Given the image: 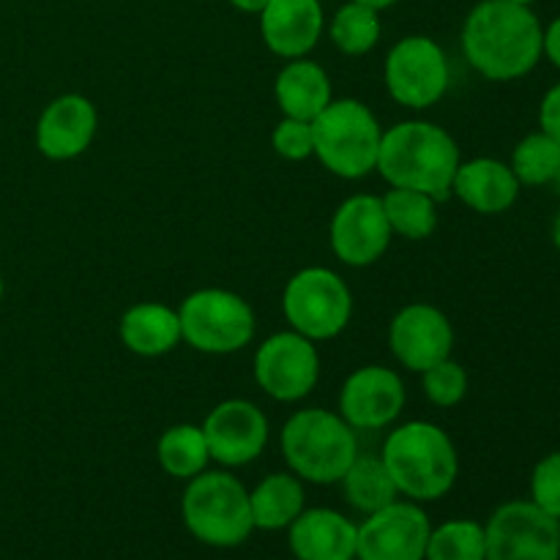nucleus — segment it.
<instances>
[{
	"label": "nucleus",
	"mask_w": 560,
	"mask_h": 560,
	"mask_svg": "<svg viewBox=\"0 0 560 560\" xmlns=\"http://www.w3.org/2000/svg\"><path fill=\"white\" fill-rule=\"evenodd\" d=\"M359 525L334 509H304L290 525V550L299 560H355Z\"/></svg>",
	"instance_id": "19"
},
{
	"label": "nucleus",
	"mask_w": 560,
	"mask_h": 560,
	"mask_svg": "<svg viewBox=\"0 0 560 560\" xmlns=\"http://www.w3.org/2000/svg\"><path fill=\"white\" fill-rule=\"evenodd\" d=\"M271 148L277 151V156L288 159V162H304V159L315 156L312 124L299 118H282L271 135Z\"/></svg>",
	"instance_id": "31"
},
{
	"label": "nucleus",
	"mask_w": 560,
	"mask_h": 560,
	"mask_svg": "<svg viewBox=\"0 0 560 560\" xmlns=\"http://www.w3.org/2000/svg\"><path fill=\"white\" fill-rule=\"evenodd\" d=\"M509 3H517V5H530L534 0H509Z\"/></svg>",
	"instance_id": "38"
},
{
	"label": "nucleus",
	"mask_w": 560,
	"mask_h": 560,
	"mask_svg": "<svg viewBox=\"0 0 560 560\" xmlns=\"http://www.w3.org/2000/svg\"><path fill=\"white\" fill-rule=\"evenodd\" d=\"M0 299H3V277H0Z\"/></svg>",
	"instance_id": "39"
},
{
	"label": "nucleus",
	"mask_w": 560,
	"mask_h": 560,
	"mask_svg": "<svg viewBox=\"0 0 560 560\" xmlns=\"http://www.w3.org/2000/svg\"><path fill=\"white\" fill-rule=\"evenodd\" d=\"M452 195H457L470 211L495 217L517 202L520 180L512 167L498 159H470V162H459Z\"/></svg>",
	"instance_id": "20"
},
{
	"label": "nucleus",
	"mask_w": 560,
	"mask_h": 560,
	"mask_svg": "<svg viewBox=\"0 0 560 560\" xmlns=\"http://www.w3.org/2000/svg\"><path fill=\"white\" fill-rule=\"evenodd\" d=\"M392 353L405 370L424 372L454 350V326L438 306L408 304L394 315L388 326Z\"/></svg>",
	"instance_id": "16"
},
{
	"label": "nucleus",
	"mask_w": 560,
	"mask_h": 560,
	"mask_svg": "<svg viewBox=\"0 0 560 560\" xmlns=\"http://www.w3.org/2000/svg\"><path fill=\"white\" fill-rule=\"evenodd\" d=\"M545 55L560 69V16L545 31Z\"/></svg>",
	"instance_id": "34"
},
{
	"label": "nucleus",
	"mask_w": 560,
	"mask_h": 560,
	"mask_svg": "<svg viewBox=\"0 0 560 560\" xmlns=\"http://www.w3.org/2000/svg\"><path fill=\"white\" fill-rule=\"evenodd\" d=\"M552 184H558V186H560V170H558V175H556V180H552Z\"/></svg>",
	"instance_id": "40"
},
{
	"label": "nucleus",
	"mask_w": 560,
	"mask_h": 560,
	"mask_svg": "<svg viewBox=\"0 0 560 560\" xmlns=\"http://www.w3.org/2000/svg\"><path fill=\"white\" fill-rule=\"evenodd\" d=\"M459 145L443 126L430 120H402L383 131L377 151V173L388 186H402L430 195L432 200L452 197L459 167Z\"/></svg>",
	"instance_id": "2"
},
{
	"label": "nucleus",
	"mask_w": 560,
	"mask_h": 560,
	"mask_svg": "<svg viewBox=\"0 0 560 560\" xmlns=\"http://www.w3.org/2000/svg\"><path fill=\"white\" fill-rule=\"evenodd\" d=\"M180 337L208 355L238 353L255 339V310L233 290L202 288L178 310Z\"/></svg>",
	"instance_id": "7"
},
{
	"label": "nucleus",
	"mask_w": 560,
	"mask_h": 560,
	"mask_svg": "<svg viewBox=\"0 0 560 560\" xmlns=\"http://www.w3.org/2000/svg\"><path fill=\"white\" fill-rule=\"evenodd\" d=\"M424 560H487L485 525L474 520H452L438 525L427 541Z\"/></svg>",
	"instance_id": "28"
},
{
	"label": "nucleus",
	"mask_w": 560,
	"mask_h": 560,
	"mask_svg": "<svg viewBox=\"0 0 560 560\" xmlns=\"http://www.w3.org/2000/svg\"><path fill=\"white\" fill-rule=\"evenodd\" d=\"M463 52L487 80H520L545 55V27L530 5L481 0L463 25Z\"/></svg>",
	"instance_id": "1"
},
{
	"label": "nucleus",
	"mask_w": 560,
	"mask_h": 560,
	"mask_svg": "<svg viewBox=\"0 0 560 560\" xmlns=\"http://www.w3.org/2000/svg\"><path fill=\"white\" fill-rule=\"evenodd\" d=\"M381 11L366 9V5L345 3L342 9L334 14L331 25H328V36H331L334 47L342 55H350V58H359V55L372 52L381 42Z\"/></svg>",
	"instance_id": "27"
},
{
	"label": "nucleus",
	"mask_w": 560,
	"mask_h": 560,
	"mask_svg": "<svg viewBox=\"0 0 560 560\" xmlns=\"http://www.w3.org/2000/svg\"><path fill=\"white\" fill-rule=\"evenodd\" d=\"M156 459L164 474H170L173 479H195L211 463L202 427L175 424L164 430L156 443Z\"/></svg>",
	"instance_id": "25"
},
{
	"label": "nucleus",
	"mask_w": 560,
	"mask_h": 560,
	"mask_svg": "<svg viewBox=\"0 0 560 560\" xmlns=\"http://www.w3.org/2000/svg\"><path fill=\"white\" fill-rule=\"evenodd\" d=\"M386 91L399 107L430 109L452 82V66L441 44L430 36H405L388 49Z\"/></svg>",
	"instance_id": "9"
},
{
	"label": "nucleus",
	"mask_w": 560,
	"mask_h": 560,
	"mask_svg": "<svg viewBox=\"0 0 560 560\" xmlns=\"http://www.w3.org/2000/svg\"><path fill=\"white\" fill-rule=\"evenodd\" d=\"M552 244H556L558 249H560V213H558L556 224H552Z\"/></svg>",
	"instance_id": "37"
},
{
	"label": "nucleus",
	"mask_w": 560,
	"mask_h": 560,
	"mask_svg": "<svg viewBox=\"0 0 560 560\" xmlns=\"http://www.w3.org/2000/svg\"><path fill=\"white\" fill-rule=\"evenodd\" d=\"M120 342L126 350L142 359H159L178 348L180 320L178 310H170L167 304L159 301H142V304L129 306L118 323Z\"/></svg>",
	"instance_id": "22"
},
{
	"label": "nucleus",
	"mask_w": 560,
	"mask_h": 560,
	"mask_svg": "<svg viewBox=\"0 0 560 560\" xmlns=\"http://www.w3.org/2000/svg\"><path fill=\"white\" fill-rule=\"evenodd\" d=\"M392 238L383 200L375 195H353L339 202L328 228L331 252L350 268H366L381 260Z\"/></svg>",
	"instance_id": "13"
},
{
	"label": "nucleus",
	"mask_w": 560,
	"mask_h": 560,
	"mask_svg": "<svg viewBox=\"0 0 560 560\" xmlns=\"http://www.w3.org/2000/svg\"><path fill=\"white\" fill-rule=\"evenodd\" d=\"M255 381L277 402H299L310 397L320 381L317 342L299 331H277L262 339L255 353Z\"/></svg>",
	"instance_id": "10"
},
{
	"label": "nucleus",
	"mask_w": 560,
	"mask_h": 560,
	"mask_svg": "<svg viewBox=\"0 0 560 560\" xmlns=\"http://www.w3.org/2000/svg\"><path fill=\"white\" fill-rule=\"evenodd\" d=\"M282 454L290 474L312 485H337L359 457L355 430L334 410L306 408L282 427Z\"/></svg>",
	"instance_id": "4"
},
{
	"label": "nucleus",
	"mask_w": 560,
	"mask_h": 560,
	"mask_svg": "<svg viewBox=\"0 0 560 560\" xmlns=\"http://www.w3.org/2000/svg\"><path fill=\"white\" fill-rule=\"evenodd\" d=\"M485 534L487 560H560V520L534 501L503 503Z\"/></svg>",
	"instance_id": "11"
},
{
	"label": "nucleus",
	"mask_w": 560,
	"mask_h": 560,
	"mask_svg": "<svg viewBox=\"0 0 560 560\" xmlns=\"http://www.w3.org/2000/svg\"><path fill=\"white\" fill-rule=\"evenodd\" d=\"M530 501L547 512L550 517L560 520V452L547 454L539 459L530 474Z\"/></svg>",
	"instance_id": "32"
},
{
	"label": "nucleus",
	"mask_w": 560,
	"mask_h": 560,
	"mask_svg": "<svg viewBox=\"0 0 560 560\" xmlns=\"http://www.w3.org/2000/svg\"><path fill=\"white\" fill-rule=\"evenodd\" d=\"M421 386H424V397L438 408H454L468 394V372L463 364L448 355V359L438 361L435 366L421 372Z\"/></svg>",
	"instance_id": "30"
},
{
	"label": "nucleus",
	"mask_w": 560,
	"mask_h": 560,
	"mask_svg": "<svg viewBox=\"0 0 560 560\" xmlns=\"http://www.w3.org/2000/svg\"><path fill=\"white\" fill-rule=\"evenodd\" d=\"M539 124L545 135H550L552 140L560 142V82L552 85L550 91L545 93V98H541Z\"/></svg>",
	"instance_id": "33"
},
{
	"label": "nucleus",
	"mask_w": 560,
	"mask_h": 560,
	"mask_svg": "<svg viewBox=\"0 0 560 560\" xmlns=\"http://www.w3.org/2000/svg\"><path fill=\"white\" fill-rule=\"evenodd\" d=\"M512 173L517 175L520 186H545L552 184L560 170V142L545 131L528 135L517 142L512 153Z\"/></svg>",
	"instance_id": "29"
},
{
	"label": "nucleus",
	"mask_w": 560,
	"mask_h": 560,
	"mask_svg": "<svg viewBox=\"0 0 560 560\" xmlns=\"http://www.w3.org/2000/svg\"><path fill=\"white\" fill-rule=\"evenodd\" d=\"M98 113L82 93L52 98L38 115L36 145L52 162H71L91 148L96 137Z\"/></svg>",
	"instance_id": "17"
},
{
	"label": "nucleus",
	"mask_w": 560,
	"mask_h": 560,
	"mask_svg": "<svg viewBox=\"0 0 560 560\" xmlns=\"http://www.w3.org/2000/svg\"><path fill=\"white\" fill-rule=\"evenodd\" d=\"M273 96H277L284 118L310 120V124L334 102L328 71L306 58L288 60L279 69L277 82H273Z\"/></svg>",
	"instance_id": "21"
},
{
	"label": "nucleus",
	"mask_w": 560,
	"mask_h": 560,
	"mask_svg": "<svg viewBox=\"0 0 560 560\" xmlns=\"http://www.w3.org/2000/svg\"><path fill=\"white\" fill-rule=\"evenodd\" d=\"M320 0H271L260 11V33L266 47L284 60L306 58L323 36Z\"/></svg>",
	"instance_id": "18"
},
{
	"label": "nucleus",
	"mask_w": 560,
	"mask_h": 560,
	"mask_svg": "<svg viewBox=\"0 0 560 560\" xmlns=\"http://www.w3.org/2000/svg\"><path fill=\"white\" fill-rule=\"evenodd\" d=\"M432 525L424 509L394 501L359 525L355 560H424Z\"/></svg>",
	"instance_id": "12"
},
{
	"label": "nucleus",
	"mask_w": 560,
	"mask_h": 560,
	"mask_svg": "<svg viewBox=\"0 0 560 560\" xmlns=\"http://www.w3.org/2000/svg\"><path fill=\"white\" fill-rule=\"evenodd\" d=\"M238 11H246V14H260L271 0H230Z\"/></svg>",
	"instance_id": "35"
},
{
	"label": "nucleus",
	"mask_w": 560,
	"mask_h": 560,
	"mask_svg": "<svg viewBox=\"0 0 560 560\" xmlns=\"http://www.w3.org/2000/svg\"><path fill=\"white\" fill-rule=\"evenodd\" d=\"M306 492L295 474H271L249 492L252 523L257 530H282L304 512Z\"/></svg>",
	"instance_id": "23"
},
{
	"label": "nucleus",
	"mask_w": 560,
	"mask_h": 560,
	"mask_svg": "<svg viewBox=\"0 0 560 560\" xmlns=\"http://www.w3.org/2000/svg\"><path fill=\"white\" fill-rule=\"evenodd\" d=\"M180 517L195 539L211 547H238L255 530L249 492L228 470H202L189 479Z\"/></svg>",
	"instance_id": "5"
},
{
	"label": "nucleus",
	"mask_w": 560,
	"mask_h": 560,
	"mask_svg": "<svg viewBox=\"0 0 560 560\" xmlns=\"http://www.w3.org/2000/svg\"><path fill=\"white\" fill-rule=\"evenodd\" d=\"M284 320L312 342H326L348 328L353 295L337 271L323 266L301 268L288 279L282 293Z\"/></svg>",
	"instance_id": "8"
},
{
	"label": "nucleus",
	"mask_w": 560,
	"mask_h": 560,
	"mask_svg": "<svg viewBox=\"0 0 560 560\" xmlns=\"http://www.w3.org/2000/svg\"><path fill=\"white\" fill-rule=\"evenodd\" d=\"M315 156L337 178L359 180L377 167L383 129L359 98H337L312 120Z\"/></svg>",
	"instance_id": "6"
},
{
	"label": "nucleus",
	"mask_w": 560,
	"mask_h": 560,
	"mask_svg": "<svg viewBox=\"0 0 560 560\" xmlns=\"http://www.w3.org/2000/svg\"><path fill=\"white\" fill-rule=\"evenodd\" d=\"M399 495L410 501H438L459 476L457 446L432 421H408L388 432L381 454Z\"/></svg>",
	"instance_id": "3"
},
{
	"label": "nucleus",
	"mask_w": 560,
	"mask_h": 560,
	"mask_svg": "<svg viewBox=\"0 0 560 560\" xmlns=\"http://www.w3.org/2000/svg\"><path fill=\"white\" fill-rule=\"evenodd\" d=\"M381 200L388 219V228H392L394 235H402L408 241H424L435 233L438 200H432L430 195L416 189H402V186H392Z\"/></svg>",
	"instance_id": "26"
},
{
	"label": "nucleus",
	"mask_w": 560,
	"mask_h": 560,
	"mask_svg": "<svg viewBox=\"0 0 560 560\" xmlns=\"http://www.w3.org/2000/svg\"><path fill=\"white\" fill-rule=\"evenodd\" d=\"M405 408V383L383 364H366L350 372L339 392V416L353 430H383L394 424Z\"/></svg>",
	"instance_id": "15"
},
{
	"label": "nucleus",
	"mask_w": 560,
	"mask_h": 560,
	"mask_svg": "<svg viewBox=\"0 0 560 560\" xmlns=\"http://www.w3.org/2000/svg\"><path fill=\"white\" fill-rule=\"evenodd\" d=\"M339 485H342L350 506L359 509L361 514L381 512L383 506L394 503L399 495L397 485H394L383 459L372 457V454H359Z\"/></svg>",
	"instance_id": "24"
},
{
	"label": "nucleus",
	"mask_w": 560,
	"mask_h": 560,
	"mask_svg": "<svg viewBox=\"0 0 560 560\" xmlns=\"http://www.w3.org/2000/svg\"><path fill=\"white\" fill-rule=\"evenodd\" d=\"M208 454L224 468L255 463L268 443V419L249 399H224L202 421Z\"/></svg>",
	"instance_id": "14"
},
{
	"label": "nucleus",
	"mask_w": 560,
	"mask_h": 560,
	"mask_svg": "<svg viewBox=\"0 0 560 560\" xmlns=\"http://www.w3.org/2000/svg\"><path fill=\"white\" fill-rule=\"evenodd\" d=\"M355 3L366 5V9L383 11V9H392V5H394V3H399V0H355Z\"/></svg>",
	"instance_id": "36"
}]
</instances>
